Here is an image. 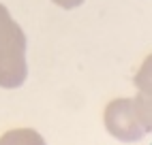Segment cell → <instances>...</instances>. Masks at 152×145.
<instances>
[{
  "instance_id": "4",
  "label": "cell",
  "mask_w": 152,
  "mask_h": 145,
  "mask_svg": "<svg viewBox=\"0 0 152 145\" xmlns=\"http://www.w3.org/2000/svg\"><path fill=\"white\" fill-rule=\"evenodd\" d=\"M9 43L26 45V36L22 32V28H19V24L13 22L7 7L0 4V45H9Z\"/></svg>"
},
{
  "instance_id": "2",
  "label": "cell",
  "mask_w": 152,
  "mask_h": 145,
  "mask_svg": "<svg viewBox=\"0 0 152 145\" xmlns=\"http://www.w3.org/2000/svg\"><path fill=\"white\" fill-rule=\"evenodd\" d=\"M26 45L9 43L0 45V88L15 90L26 81Z\"/></svg>"
},
{
  "instance_id": "5",
  "label": "cell",
  "mask_w": 152,
  "mask_h": 145,
  "mask_svg": "<svg viewBox=\"0 0 152 145\" xmlns=\"http://www.w3.org/2000/svg\"><path fill=\"white\" fill-rule=\"evenodd\" d=\"M0 145H47V143L32 128H15L0 137Z\"/></svg>"
},
{
  "instance_id": "3",
  "label": "cell",
  "mask_w": 152,
  "mask_h": 145,
  "mask_svg": "<svg viewBox=\"0 0 152 145\" xmlns=\"http://www.w3.org/2000/svg\"><path fill=\"white\" fill-rule=\"evenodd\" d=\"M135 88H137V98H133L135 111L146 132H152V54L144 60V64L137 70Z\"/></svg>"
},
{
  "instance_id": "6",
  "label": "cell",
  "mask_w": 152,
  "mask_h": 145,
  "mask_svg": "<svg viewBox=\"0 0 152 145\" xmlns=\"http://www.w3.org/2000/svg\"><path fill=\"white\" fill-rule=\"evenodd\" d=\"M54 4H58V7H62V9H75V7H79L84 2V0H52Z\"/></svg>"
},
{
  "instance_id": "1",
  "label": "cell",
  "mask_w": 152,
  "mask_h": 145,
  "mask_svg": "<svg viewBox=\"0 0 152 145\" xmlns=\"http://www.w3.org/2000/svg\"><path fill=\"white\" fill-rule=\"evenodd\" d=\"M105 128L111 137L124 143H135L146 137V128L139 122V115L135 111V102L131 98H116L105 107Z\"/></svg>"
}]
</instances>
